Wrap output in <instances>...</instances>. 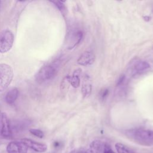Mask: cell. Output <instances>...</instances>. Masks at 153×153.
Returning a JSON list of instances; mask_svg holds the SVG:
<instances>
[{"instance_id":"cell-7","label":"cell","mask_w":153,"mask_h":153,"mask_svg":"<svg viewBox=\"0 0 153 153\" xmlns=\"http://www.w3.org/2000/svg\"><path fill=\"white\" fill-rule=\"evenodd\" d=\"M21 140L25 143L28 148H30L36 152H43L47 149V145L45 143L38 142L28 138H23Z\"/></svg>"},{"instance_id":"cell-20","label":"cell","mask_w":153,"mask_h":153,"mask_svg":"<svg viewBox=\"0 0 153 153\" xmlns=\"http://www.w3.org/2000/svg\"><path fill=\"white\" fill-rule=\"evenodd\" d=\"M54 146L55 147H58V146H59V142H54Z\"/></svg>"},{"instance_id":"cell-6","label":"cell","mask_w":153,"mask_h":153,"mask_svg":"<svg viewBox=\"0 0 153 153\" xmlns=\"http://www.w3.org/2000/svg\"><path fill=\"white\" fill-rule=\"evenodd\" d=\"M8 153H27L28 147L22 140L10 142L7 146Z\"/></svg>"},{"instance_id":"cell-1","label":"cell","mask_w":153,"mask_h":153,"mask_svg":"<svg viewBox=\"0 0 153 153\" xmlns=\"http://www.w3.org/2000/svg\"><path fill=\"white\" fill-rule=\"evenodd\" d=\"M131 137L138 143L144 146L153 145V130L147 129H136L130 132Z\"/></svg>"},{"instance_id":"cell-21","label":"cell","mask_w":153,"mask_h":153,"mask_svg":"<svg viewBox=\"0 0 153 153\" xmlns=\"http://www.w3.org/2000/svg\"><path fill=\"white\" fill-rule=\"evenodd\" d=\"M0 4H1V1H0Z\"/></svg>"},{"instance_id":"cell-3","label":"cell","mask_w":153,"mask_h":153,"mask_svg":"<svg viewBox=\"0 0 153 153\" xmlns=\"http://www.w3.org/2000/svg\"><path fill=\"white\" fill-rule=\"evenodd\" d=\"M57 72V66L54 65H48L42 66L35 75L36 81L42 83L53 78Z\"/></svg>"},{"instance_id":"cell-2","label":"cell","mask_w":153,"mask_h":153,"mask_svg":"<svg viewBox=\"0 0 153 153\" xmlns=\"http://www.w3.org/2000/svg\"><path fill=\"white\" fill-rule=\"evenodd\" d=\"M14 76L12 68L5 63L0 64V92L5 90L11 84Z\"/></svg>"},{"instance_id":"cell-10","label":"cell","mask_w":153,"mask_h":153,"mask_svg":"<svg viewBox=\"0 0 153 153\" xmlns=\"http://www.w3.org/2000/svg\"><path fill=\"white\" fill-rule=\"evenodd\" d=\"M105 143L100 140H94L90 144L88 148L86 151L87 153H99L103 148Z\"/></svg>"},{"instance_id":"cell-5","label":"cell","mask_w":153,"mask_h":153,"mask_svg":"<svg viewBox=\"0 0 153 153\" xmlns=\"http://www.w3.org/2000/svg\"><path fill=\"white\" fill-rule=\"evenodd\" d=\"M0 133L4 138L6 139L11 138L13 134L10 120L5 112L0 115Z\"/></svg>"},{"instance_id":"cell-14","label":"cell","mask_w":153,"mask_h":153,"mask_svg":"<svg viewBox=\"0 0 153 153\" xmlns=\"http://www.w3.org/2000/svg\"><path fill=\"white\" fill-rule=\"evenodd\" d=\"M29 132L34 135L35 136L39 137V138H42L44 137V133L42 130L37 128H30L29 129Z\"/></svg>"},{"instance_id":"cell-9","label":"cell","mask_w":153,"mask_h":153,"mask_svg":"<svg viewBox=\"0 0 153 153\" xmlns=\"http://www.w3.org/2000/svg\"><path fill=\"white\" fill-rule=\"evenodd\" d=\"M95 60V56L91 51H85L78 58L77 62L82 66H87L92 64Z\"/></svg>"},{"instance_id":"cell-11","label":"cell","mask_w":153,"mask_h":153,"mask_svg":"<svg viewBox=\"0 0 153 153\" xmlns=\"http://www.w3.org/2000/svg\"><path fill=\"white\" fill-rule=\"evenodd\" d=\"M19 90L17 88H11L5 95V101L8 104H13L19 96Z\"/></svg>"},{"instance_id":"cell-12","label":"cell","mask_w":153,"mask_h":153,"mask_svg":"<svg viewBox=\"0 0 153 153\" xmlns=\"http://www.w3.org/2000/svg\"><path fill=\"white\" fill-rule=\"evenodd\" d=\"M81 74V70L80 69H76L73 74L72 76L70 79V82L72 86L75 88H77L79 87L80 84V75Z\"/></svg>"},{"instance_id":"cell-8","label":"cell","mask_w":153,"mask_h":153,"mask_svg":"<svg viewBox=\"0 0 153 153\" xmlns=\"http://www.w3.org/2000/svg\"><path fill=\"white\" fill-rule=\"evenodd\" d=\"M149 68L150 65L148 62L142 60H136L131 63L130 66L131 74L134 75L147 70Z\"/></svg>"},{"instance_id":"cell-13","label":"cell","mask_w":153,"mask_h":153,"mask_svg":"<svg viewBox=\"0 0 153 153\" xmlns=\"http://www.w3.org/2000/svg\"><path fill=\"white\" fill-rule=\"evenodd\" d=\"M115 148L118 153H136L133 149L122 143H116Z\"/></svg>"},{"instance_id":"cell-18","label":"cell","mask_w":153,"mask_h":153,"mask_svg":"<svg viewBox=\"0 0 153 153\" xmlns=\"http://www.w3.org/2000/svg\"><path fill=\"white\" fill-rule=\"evenodd\" d=\"M125 78H126L125 75H121V76L119 78V79H118V81H117V85L120 86V85H122V84L124 83V81H125Z\"/></svg>"},{"instance_id":"cell-19","label":"cell","mask_w":153,"mask_h":153,"mask_svg":"<svg viewBox=\"0 0 153 153\" xmlns=\"http://www.w3.org/2000/svg\"><path fill=\"white\" fill-rule=\"evenodd\" d=\"M75 153H87L86 151H84V150H79L78 151H76Z\"/></svg>"},{"instance_id":"cell-15","label":"cell","mask_w":153,"mask_h":153,"mask_svg":"<svg viewBox=\"0 0 153 153\" xmlns=\"http://www.w3.org/2000/svg\"><path fill=\"white\" fill-rule=\"evenodd\" d=\"M91 91V85L88 83L83 84L82 88V93L83 96H88Z\"/></svg>"},{"instance_id":"cell-16","label":"cell","mask_w":153,"mask_h":153,"mask_svg":"<svg viewBox=\"0 0 153 153\" xmlns=\"http://www.w3.org/2000/svg\"><path fill=\"white\" fill-rule=\"evenodd\" d=\"M51 2L54 4V5L59 8V10L62 13H64L66 11V8H65V6L63 4V2L59 1H53Z\"/></svg>"},{"instance_id":"cell-4","label":"cell","mask_w":153,"mask_h":153,"mask_svg":"<svg viewBox=\"0 0 153 153\" xmlns=\"http://www.w3.org/2000/svg\"><path fill=\"white\" fill-rule=\"evenodd\" d=\"M14 35L10 30H4L0 33V53H5L12 47L14 42Z\"/></svg>"},{"instance_id":"cell-17","label":"cell","mask_w":153,"mask_h":153,"mask_svg":"<svg viewBox=\"0 0 153 153\" xmlns=\"http://www.w3.org/2000/svg\"><path fill=\"white\" fill-rule=\"evenodd\" d=\"M102 151H103V153H115L112 150L111 146L107 143H105Z\"/></svg>"}]
</instances>
